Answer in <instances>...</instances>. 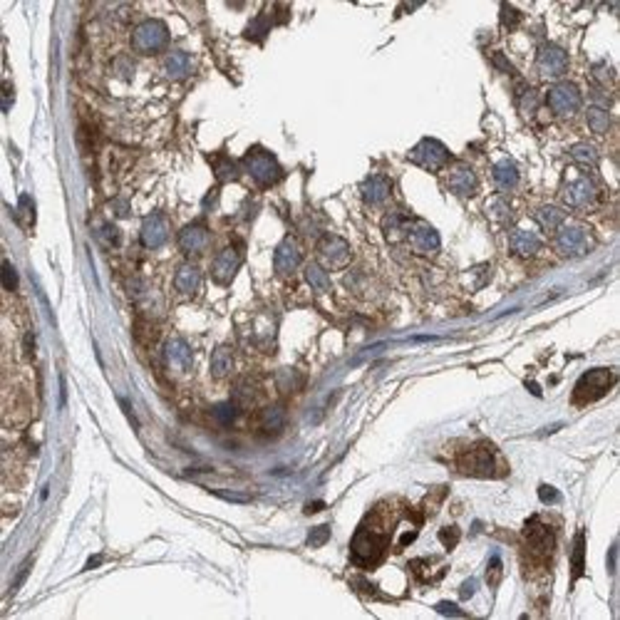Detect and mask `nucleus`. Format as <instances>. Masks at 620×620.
Segmentation results:
<instances>
[{"mask_svg": "<svg viewBox=\"0 0 620 620\" xmlns=\"http://www.w3.org/2000/svg\"><path fill=\"white\" fill-rule=\"evenodd\" d=\"M97 564H102V556H94L92 561H90V564H87V568H94V566Z\"/></svg>", "mask_w": 620, "mask_h": 620, "instance_id": "nucleus-52", "label": "nucleus"}, {"mask_svg": "<svg viewBox=\"0 0 620 620\" xmlns=\"http://www.w3.org/2000/svg\"><path fill=\"white\" fill-rule=\"evenodd\" d=\"M407 238L409 243H412V248H415L417 254H434V251H440V234L429 226V223L424 221H415V223H409V229H407Z\"/></svg>", "mask_w": 620, "mask_h": 620, "instance_id": "nucleus-17", "label": "nucleus"}, {"mask_svg": "<svg viewBox=\"0 0 620 620\" xmlns=\"http://www.w3.org/2000/svg\"><path fill=\"white\" fill-rule=\"evenodd\" d=\"M437 613L452 615V618H457V615H464V610H462V608H457L454 603H449V601H442V603H437Z\"/></svg>", "mask_w": 620, "mask_h": 620, "instance_id": "nucleus-46", "label": "nucleus"}, {"mask_svg": "<svg viewBox=\"0 0 620 620\" xmlns=\"http://www.w3.org/2000/svg\"><path fill=\"white\" fill-rule=\"evenodd\" d=\"M459 471L466 477H496L499 474V457L491 452L489 446H471L469 452H464L459 457Z\"/></svg>", "mask_w": 620, "mask_h": 620, "instance_id": "nucleus-4", "label": "nucleus"}, {"mask_svg": "<svg viewBox=\"0 0 620 620\" xmlns=\"http://www.w3.org/2000/svg\"><path fill=\"white\" fill-rule=\"evenodd\" d=\"M318 256H320V266L345 268L350 263V246L340 236H325L318 243Z\"/></svg>", "mask_w": 620, "mask_h": 620, "instance_id": "nucleus-12", "label": "nucleus"}, {"mask_svg": "<svg viewBox=\"0 0 620 620\" xmlns=\"http://www.w3.org/2000/svg\"><path fill=\"white\" fill-rule=\"evenodd\" d=\"M486 214H489L491 221L499 223V226H508V223H511V209H508V204L504 198H491L489 206H486Z\"/></svg>", "mask_w": 620, "mask_h": 620, "instance_id": "nucleus-33", "label": "nucleus"}, {"mask_svg": "<svg viewBox=\"0 0 620 620\" xmlns=\"http://www.w3.org/2000/svg\"><path fill=\"white\" fill-rule=\"evenodd\" d=\"M586 122H588L590 132H595V134H606V132L610 130V112L601 105H593V107H588V112H586Z\"/></svg>", "mask_w": 620, "mask_h": 620, "instance_id": "nucleus-29", "label": "nucleus"}, {"mask_svg": "<svg viewBox=\"0 0 620 620\" xmlns=\"http://www.w3.org/2000/svg\"><path fill=\"white\" fill-rule=\"evenodd\" d=\"M350 553H353L355 564L375 566L384 553V536L370 531V528H360L350 544Z\"/></svg>", "mask_w": 620, "mask_h": 620, "instance_id": "nucleus-6", "label": "nucleus"}, {"mask_svg": "<svg viewBox=\"0 0 620 620\" xmlns=\"http://www.w3.org/2000/svg\"><path fill=\"white\" fill-rule=\"evenodd\" d=\"M568 154H570V159L576 161V164H581V167H595L598 159H601V156H598V149L588 142L573 144V147L568 149Z\"/></svg>", "mask_w": 620, "mask_h": 620, "instance_id": "nucleus-31", "label": "nucleus"}, {"mask_svg": "<svg viewBox=\"0 0 620 620\" xmlns=\"http://www.w3.org/2000/svg\"><path fill=\"white\" fill-rule=\"evenodd\" d=\"M521 20V12L516 10V8H511L508 3H504L502 6V25L506 28V30H511V28H516Z\"/></svg>", "mask_w": 620, "mask_h": 620, "instance_id": "nucleus-38", "label": "nucleus"}, {"mask_svg": "<svg viewBox=\"0 0 620 620\" xmlns=\"http://www.w3.org/2000/svg\"><path fill=\"white\" fill-rule=\"evenodd\" d=\"M276 384H278L280 392H293L300 387V375L296 370H291V367H285V370H280L276 375Z\"/></svg>", "mask_w": 620, "mask_h": 620, "instance_id": "nucleus-36", "label": "nucleus"}, {"mask_svg": "<svg viewBox=\"0 0 620 620\" xmlns=\"http://www.w3.org/2000/svg\"><path fill=\"white\" fill-rule=\"evenodd\" d=\"M243 164H246V172L254 176L256 184H260V186H273L283 179V169H280L278 159H276L271 152H266L263 147L251 149V152L243 156Z\"/></svg>", "mask_w": 620, "mask_h": 620, "instance_id": "nucleus-2", "label": "nucleus"}, {"mask_svg": "<svg viewBox=\"0 0 620 620\" xmlns=\"http://www.w3.org/2000/svg\"><path fill=\"white\" fill-rule=\"evenodd\" d=\"M409 161L422 169H427V172H437V169L446 167V164L452 161V152H449L440 139L427 136V139H422L417 147H412Z\"/></svg>", "mask_w": 620, "mask_h": 620, "instance_id": "nucleus-5", "label": "nucleus"}, {"mask_svg": "<svg viewBox=\"0 0 620 620\" xmlns=\"http://www.w3.org/2000/svg\"><path fill=\"white\" fill-rule=\"evenodd\" d=\"M524 536H526V544L531 546V551L536 553V556L548 558L553 553V548H556V536H553V531L546 526V524H541L539 519L528 521Z\"/></svg>", "mask_w": 620, "mask_h": 620, "instance_id": "nucleus-16", "label": "nucleus"}, {"mask_svg": "<svg viewBox=\"0 0 620 620\" xmlns=\"http://www.w3.org/2000/svg\"><path fill=\"white\" fill-rule=\"evenodd\" d=\"M268 30H271V20H268V15H258V18H254L251 25H248L246 37L248 40H254V43H260V40L268 35Z\"/></svg>", "mask_w": 620, "mask_h": 620, "instance_id": "nucleus-35", "label": "nucleus"}, {"mask_svg": "<svg viewBox=\"0 0 620 620\" xmlns=\"http://www.w3.org/2000/svg\"><path fill=\"white\" fill-rule=\"evenodd\" d=\"M164 360L169 362V367L174 370H189L192 367V347L186 345L181 338H172V340L164 345Z\"/></svg>", "mask_w": 620, "mask_h": 620, "instance_id": "nucleus-20", "label": "nucleus"}, {"mask_svg": "<svg viewBox=\"0 0 620 620\" xmlns=\"http://www.w3.org/2000/svg\"><path fill=\"white\" fill-rule=\"evenodd\" d=\"M613 384H615L613 372L608 370V367H595V370H588L581 380H578L576 387H573L570 400H573L576 407H586V404L606 397L608 392L613 390Z\"/></svg>", "mask_w": 620, "mask_h": 620, "instance_id": "nucleus-1", "label": "nucleus"}, {"mask_svg": "<svg viewBox=\"0 0 620 620\" xmlns=\"http://www.w3.org/2000/svg\"><path fill=\"white\" fill-rule=\"evenodd\" d=\"M211 417H214L218 424L229 427V424L236 422V417H238V407H236V402H218L211 407Z\"/></svg>", "mask_w": 620, "mask_h": 620, "instance_id": "nucleus-34", "label": "nucleus"}, {"mask_svg": "<svg viewBox=\"0 0 620 620\" xmlns=\"http://www.w3.org/2000/svg\"><path fill=\"white\" fill-rule=\"evenodd\" d=\"M211 167H214V174H216L218 181H236L238 179V164L234 159H229L226 154L211 156Z\"/></svg>", "mask_w": 620, "mask_h": 620, "instance_id": "nucleus-30", "label": "nucleus"}, {"mask_svg": "<svg viewBox=\"0 0 620 620\" xmlns=\"http://www.w3.org/2000/svg\"><path fill=\"white\" fill-rule=\"evenodd\" d=\"M139 241H142L144 248H161L169 241V221L164 214L154 211L149 214L142 223V231H139Z\"/></svg>", "mask_w": 620, "mask_h": 620, "instance_id": "nucleus-14", "label": "nucleus"}, {"mask_svg": "<svg viewBox=\"0 0 620 620\" xmlns=\"http://www.w3.org/2000/svg\"><path fill=\"white\" fill-rule=\"evenodd\" d=\"M234 370V350L229 345H218L211 355V375L216 380L229 378V372Z\"/></svg>", "mask_w": 620, "mask_h": 620, "instance_id": "nucleus-25", "label": "nucleus"}, {"mask_svg": "<svg viewBox=\"0 0 620 620\" xmlns=\"http://www.w3.org/2000/svg\"><path fill=\"white\" fill-rule=\"evenodd\" d=\"M164 72L172 80H186L192 74V57L186 55L184 50H174V52L167 55V60H164Z\"/></svg>", "mask_w": 620, "mask_h": 620, "instance_id": "nucleus-24", "label": "nucleus"}, {"mask_svg": "<svg viewBox=\"0 0 620 620\" xmlns=\"http://www.w3.org/2000/svg\"><path fill=\"white\" fill-rule=\"evenodd\" d=\"M499 578H502V558L491 556L489 568H486V581H489L491 588H496V586H499Z\"/></svg>", "mask_w": 620, "mask_h": 620, "instance_id": "nucleus-39", "label": "nucleus"}, {"mask_svg": "<svg viewBox=\"0 0 620 620\" xmlns=\"http://www.w3.org/2000/svg\"><path fill=\"white\" fill-rule=\"evenodd\" d=\"M132 45L139 55H159L169 45V28L161 20H144L132 32Z\"/></svg>", "mask_w": 620, "mask_h": 620, "instance_id": "nucleus-3", "label": "nucleus"}, {"mask_svg": "<svg viewBox=\"0 0 620 620\" xmlns=\"http://www.w3.org/2000/svg\"><path fill=\"white\" fill-rule=\"evenodd\" d=\"M114 72H117L119 80L130 82L132 77H134V62H132L130 57H117V60H114Z\"/></svg>", "mask_w": 620, "mask_h": 620, "instance_id": "nucleus-37", "label": "nucleus"}, {"mask_svg": "<svg viewBox=\"0 0 620 620\" xmlns=\"http://www.w3.org/2000/svg\"><path fill=\"white\" fill-rule=\"evenodd\" d=\"M209 243H211V234L204 223L194 221L179 231V248L181 254L189 256V258H196V256L204 254L206 248H209Z\"/></svg>", "mask_w": 620, "mask_h": 620, "instance_id": "nucleus-13", "label": "nucleus"}, {"mask_svg": "<svg viewBox=\"0 0 620 620\" xmlns=\"http://www.w3.org/2000/svg\"><path fill=\"white\" fill-rule=\"evenodd\" d=\"M285 427V409L280 404H268L260 412V432L263 434H278Z\"/></svg>", "mask_w": 620, "mask_h": 620, "instance_id": "nucleus-26", "label": "nucleus"}, {"mask_svg": "<svg viewBox=\"0 0 620 620\" xmlns=\"http://www.w3.org/2000/svg\"><path fill=\"white\" fill-rule=\"evenodd\" d=\"M494 184L502 192H511L519 186V169L511 159H499L494 164Z\"/></svg>", "mask_w": 620, "mask_h": 620, "instance_id": "nucleus-23", "label": "nucleus"}, {"mask_svg": "<svg viewBox=\"0 0 620 620\" xmlns=\"http://www.w3.org/2000/svg\"><path fill=\"white\" fill-rule=\"evenodd\" d=\"M234 395H236V400H238V402H246V404H248V402H254L256 390H254V387H251V384L243 382V384H238V387H236Z\"/></svg>", "mask_w": 620, "mask_h": 620, "instance_id": "nucleus-44", "label": "nucleus"}, {"mask_svg": "<svg viewBox=\"0 0 620 620\" xmlns=\"http://www.w3.org/2000/svg\"><path fill=\"white\" fill-rule=\"evenodd\" d=\"M471 593H474V581H466L464 588H462V598H469Z\"/></svg>", "mask_w": 620, "mask_h": 620, "instance_id": "nucleus-51", "label": "nucleus"}, {"mask_svg": "<svg viewBox=\"0 0 620 620\" xmlns=\"http://www.w3.org/2000/svg\"><path fill=\"white\" fill-rule=\"evenodd\" d=\"M548 107L558 117H570L581 110V90L573 82H558L548 90Z\"/></svg>", "mask_w": 620, "mask_h": 620, "instance_id": "nucleus-7", "label": "nucleus"}, {"mask_svg": "<svg viewBox=\"0 0 620 620\" xmlns=\"http://www.w3.org/2000/svg\"><path fill=\"white\" fill-rule=\"evenodd\" d=\"M494 62H496V68H499V70H504V72H511V74H514V70H511V65H508L506 57H504V55H494Z\"/></svg>", "mask_w": 620, "mask_h": 620, "instance_id": "nucleus-49", "label": "nucleus"}, {"mask_svg": "<svg viewBox=\"0 0 620 620\" xmlns=\"http://www.w3.org/2000/svg\"><path fill=\"white\" fill-rule=\"evenodd\" d=\"M561 198L570 209H588L598 201V186L590 176H576L564 186Z\"/></svg>", "mask_w": 620, "mask_h": 620, "instance_id": "nucleus-8", "label": "nucleus"}, {"mask_svg": "<svg viewBox=\"0 0 620 620\" xmlns=\"http://www.w3.org/2000/svg\"><path fill=\"white\" fill-rule=\"evenodd\" d=\"M201 285V271H198L194 263H184V266L176 268L174 273V288L181 293V296H194Z\"/></svg>", "mask_w": 620, "mask_h": 620, "instance_id": "nucleus-22", "label": "nucleus"}, {"mask_svg": "<svg viewBox=\"0 0 620 620\" xmlns=\"http://www.w3.org/2000/svg\"><path fill=\"white\" fill-rule=\"evenodd\" d=\"M241 251L236 246H226L221 254L211 263V278L218 285H229L236 278V273L241 271Z\"/></svg>", "mask_w": 620, "mask_h": 620, "instance_id": "nucleus-11", "label": "nucleus"}, {"mask_svg": "<svg viewBox=\"0 0 620 620\" xmlns=\"http://www.w3.org/2000/svg\"><path fill=\"white\" fill-rule=\"evenodd\" d=\"M446 189L459 198H469L477 194L479 189V179L477 174L471 172L469 167H457L452 169V174L446 176Z\"/></svg>", "mask_w": 620, "mask_h": 620, "instance_id": "nucleus-18", "label": "nucleus"}, {"mask_svg": "<svg viewBox=\"0 0 620 620\" xmlns=\"http://www.w3.org/2000/svg\"><path fill=\"white\" fill-rule=\"evenodd\" d=\"M440 539L444 541V548L446 551H452L454 546H457V541H459V528L457 526H444L440 531Z\"/></svg>", "mask_w": 620, "mask_h": 620, "instance_id": "nucleus-42", "label": "nucleus"}, {"mask_svg": "<svg viewBox=\"0 0 620 620\" xmlns=\"http://www.w3.org/2000/svg\"><path fill=\"white\" fill-rule=\"evenodd\" d=\"M99 234H102V241L110 243V246H117L119 243V231L112 226V223H105L102 229H99Z\"/></svg>", "mask_w": 620, "mask_h": 620, "instance_id": "nucleus-45", "label": "nucleus"}, {"mask_svg": "<svg viewBox=\"0 0 620 620\" xmlns=\"http://www.w3.org/2000/svg\"><path fill=\"white\" fill-rule=\"evenodd\" d=\"M539 499L544 504H558L561 502V491L553 489V486H548V484H541L539 486Z\"/></svg>", "mask_w": 620, "mask_h": 620, "instance_id": "nucleus-43", "label": "nucleus"}, {"mask_svg": "<svg viewBox=\"0 0 620 620\" xmlns=\"http://www.w3.org/2000/svg\"><path fill=\"white\" fill-rule=\"evenodd\" d=\"M303 260V254H300V246L293 236H285L283 241L278 243L276 254H273V268L278 276H291Z\"/></svg>", "mask_w": 620, "mask_h": 620, "instance_id": "nucleus-15", "label": "nucleus"}, {"mask_svg": "<svg viewBox=\"0 0 620 620\" xmlns=\"http://www.w3.org/2000/svg\"><path fill=\"white\" fill-rule=\"evenodd\" d=\"M214 496H218V499H229V502H238V504H246L251 502L246 494H234V491H211Z\"/></svg>", "mask_w": 620, "mask_h": 620, "instance_id": "nucleus-47", "label": "nucleus"}, {"mask_svg": "<svg viewBox=\"0 0 620 620\" xmlns=\"http://www.w3.org/2000/svg\"><path fill=\"white\" fill-rule=\"evenodd\" d=\"M508 248L519 258H531V256L539 254L541 238L536 234H531V231H514L508 236Z\"/></svg>", "mask_w": 620, "mask_h": 620, "instance_id": "nucleus-21", "label": "nucleus"}, {"mask_svg": "<svg viewBox=\"0 0 620 620\" xmlns=\"http://www.w3.org/2000/svg\"><path fill=\"white\" fill-rule=\"evenodd\" d=\"M593 241H590L588 231L583 226H564L556 236V248L558 254L566 258H578V256L588 254Z\"/></svg>", "mask_w": 620, "mask_h": 620, "instance_id": "nucleus-9", "label": "nucleus"}, {"mask_svg": "<svg viewBox=\"0 0 620 620\" xmlns=\"http://www.w3.org/2000/svg\"><path fill=\"white\" fill-rule=\"evenodd\" d=\"M3 285H6V291H15L18 288V273H15L10 260L3 263Z\"/></svg>", "mask_w": 620, "mask_h": 620, "instance_id": "nucleus-40", "label": "nucleus"}, {"mask_svg": "<svg viewBox=\"0 0 620 620\" xmlns=\"http://www.w3.org/2000/svg\"><path fill=\"white\" fill-rule=\"evenodd\" d=\"M390 192H392V184L387 176H370L365 184L360 186V196H362V201L370 206L384 204V201L390 198Z\"/></svg>", "mask_w": 620, "mask_h": 620, "instance_id": "nucleus-19", "label": "nucleus"}, {"mask_svg": "<svg viewBox=\"0 0 620 620\" xmlns=\"http://www.w3.org/2000/svg\"><path fill=\"white\" fill-rule=\"evenodd\" d=\"M568 68V55L558 45H544L536 55V70L546 80H556Z\"/></svg>", "mask_w": 620, "mask_h": 620, "instance_id": "nucleus-10", "label": "nucleus"}, {"mask_svg": "<svg viewBox=\"0 0 620 620\" xmlns=\"http://www.w3.org/2000/svg\"><path fill=\"white\" fill-rule=\"evenodd\" d=\"M583 570H586V533L578 531L576 541H573V556H570V578H573V583L583 576Z\"/></svg>", "mask_w": 620, "mask_h": 620, "instance_id": "nucleus-27", "label": "nucleus"}, {"mask_svg": "<svg viewBox=\"0 0 620 620\" xmlns=\"http://www.w3.org/2000/svg\"><path fill=\"white\" fill-rule=\"evenodd\" d=\"M114 211H117L119 216H127V214H130V206H127V201H114Z\"/></svg>", "mask_w": 620, "mask_h": 620, "instance_id": "nucleus-50", "label": "nucleus"}, {"mask_svg": "<svg viewBox=\"0 0 620 620\" xmlns=\"http://www.w3.org/2000/svg\"><path fill=\"white\" fill-rule=\"evenodd\" d=\"M30 568H32V558H28V564H25V568L18 573V578H15V583H12V588H18V586H23V581H25V578H28Z\"/></svg>", "mask_w": 620, "mask_h": 620, "instance_id": "nucleus-48", "label": "nucleus"}, {"mask_svg": "<svg viewBox=\"0 0 620 620\" xmlns=\"http://www.w3.org/2000/svg\"><path fill=\"white\" fill-rule=\"evenodd\" d=\"M330 539V526H318L308 533V546H322Z\"/></svg>", "mask_w": 620, "mask_h": 620, "instance_id": "nucleus-41", "label": "nucleus"}, {"mask_svg": "<svg viewBox=\"0 0 620 620\" xmlns=\"http://www.w3.org/2000/svg\"><path fill=\"white\" fill-rule=\"evenodd\" d=\"M305 280H308V283L313 285V291H318V293L330 291V278L320 263H308V266H305Z\"/></svg>", "mask_w": 620, "mask_h": 620, "instance_id": "nucleus-32", "label": "nucleus"}, {"mask_svg": "<svg viewBox=\"0 0 620 620\" xmlns=\"http://www.w3.org/2000/svg\"><path fill=\"white\" fill-rule=\"evenodd\" d=\"M318 508H322V504H320V502H318V504H310V506L305 508V511H318Z\"/></svg>", "mask_w": 620, "mask_h": 620, "instance_id": "nucleus-53", "label": "nucleus"}, {"mask_svg": "<svg viewBox=\"0 0 620 620\" xmlns=\"http://www.w3.org/2000/svg\"><path fill=\"white\" fill-rule=\"evenodd\" d=\"M536 221H539V226L544 231H556L564 226L566 214L558 209V206H541V209L536 211Z\"/></svg>", "mask_w": 620, "mask_h": 620, "instance_id": "nucleus-28", "label": "nucleus"}]
</instances>
